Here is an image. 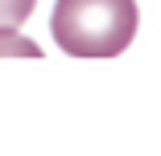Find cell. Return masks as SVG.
I'll list each match as a JSON object with an SVG mask.
<instances>
[{
  "mask_svg": "<svg viewBox=\"0 0 161 156\" xmlns=\"http://www.w3.org/2000/svg\"><path fill=\"white\" fill-rule=\"evenodd\" d=\"M136 0H58L50 33L70 58H116L136 37Z\"/></svg>",
  "mask_w": 161,
  "mask_h": 156,
  "instance_id": "obj_1",
  "label": "cell"
},
{
  "mask_svg": "<svg viewBox=\"0 0 161 156\" xmlns=\"http://www.w3.org/2000/svg\"><path fill=\"white\" fill-rule=\"evenodd\" d=\"M37 0H0V29H21Z\"/></svg>",
  "mask_w": 161,
  "mask_h": 156,
  "instance_id": "obj_2",
  "label": "cell"
},
{
  "mask_svg": "<svg viewBox=\"0 0 161 156\" xmlns=\"http://www.w3.org/2000/svg\"><path fill=\"white\" fill-rule=\"evenodd\" d=\"M0 53H29V58H37L42 49H37L33 41H25V37H17L13 29H0Z\"/></svg>",
  "mask_w": 161,
  "mask_h": 156,
  "instance_id": "obj_3",
  "label": "cell"
}]
</instances>
